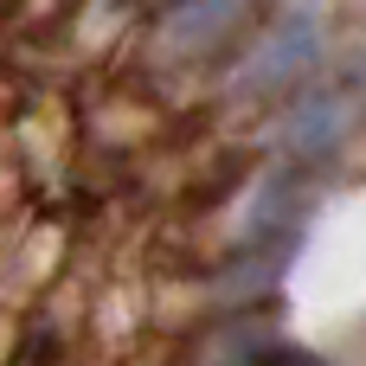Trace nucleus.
<instances>
[{
    "label": "nucleus",
    "instance_id": "3",
    "mask_svg": "<svg viewBox=\"0 0 366 366\" xmlns=\"http://www.w3.org/2000/svg\"><path fill=\"white\" fill-rule=\"evenodd\" d=\"M341 103H315V109H302V122H296V142L302 148H328L335 135H341Z\"/></svg>",
    "mask_w": 366,
    "mask_h": 366
},
{
    "label": "nucleus",
    "instance_id": "1",
    "mask_svg": "<svg viewBox=\"0 0 366 366\" xmlns=\"http://www.w3.org/2000/svg\"><path fill=\"white\" fill-rule=\"evenodd\" d=\"M251 0H174L161 13V45L167 51H212L238 32Z\"/></svg>",
    "mask_w": 366,
    "mask_h": 366
},
{
    "label": "nucleus",
    "instance_id": "2",
    "mask_svg": "<svg viewBox=\"0 0 366 366\" xmlns=\"http://www.w3.org/2000/svg\"><path fill=\"white\" fill-rule=\"evenodd\" d=\"M309 58H315V32H309V26H283V32L251 58V71H244V77H251V84H277V77L302 71Z\"/></svg>",
    "mask_w": 366,
    "mask_h": 366
}]
</instances>
